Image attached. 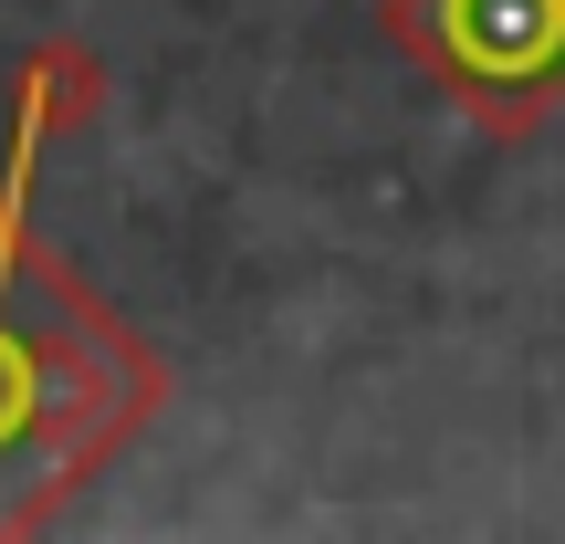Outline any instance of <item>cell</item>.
I'll return each mask as SVG.
<instances>
[{"label": "cell", "mask_w": 565, "mask_h": 544, "mask_svg": "<svg viewBox=\"0 0 565 544\" xmlns=\"http://www.w3.org/2000/svg\"><path fill=\"white\" fill-rule=\"evenodd\" d=\"M398 32L492 116H534L565 84V0H398Z\"/></svg>", "instance_id": "obj_1"}, {"label": "cell", "mask_w": 565, "mask_h": 544, "mask_svg": "<svg viewBox=\"0 0 565 544\" xmlns=\"http://www.w3.org/2000/svg\"><path fill=\"white\" fill-rule=\"evenodd\" d=\"M84 387L63 377L53 356H42L32 335H21L11 314H0V461H21V450H42V429L63 419V408H74Z\"/></svg>", "instance_id": "obj_2"}]
</instances>
